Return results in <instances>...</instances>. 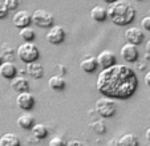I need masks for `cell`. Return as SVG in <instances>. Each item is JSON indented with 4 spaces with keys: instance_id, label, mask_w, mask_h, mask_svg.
<instances>
[{
    "instance_id": "6da1fadb",
    "label": "cell",
    "mask_w": 150,
    "mask_h": 146,
    "mask_svg": "<svg viewBox=\"0 0 150 146\" xmlns=\"http://www.w3.org/2000/svg\"><path fill=\"white\" fill-rule=\"evenodd\" d=\"M96 88L104 97L112 100H127L138 88V77L130 67L114 64L113 67L100 72Z\"/></svg>"
},
{
    "instance_id": "7a4b0ae2",
    "label": "cell",
    "mask_w": 150,
    "mask_h": 146,
    "mask_svg": "<svg viewBox=\"0 0 150 146\" xmlns=\"http://www.w3.org/2000/svg\"><path fill=\"white\" fill-rule=\"evenodd\" d=\"M108 19L120 27L129 26L136 17V8L127 0H117L106 8Z\"/></svg>"
},
{
    "instance_id": "3957f363",
    "label": "cell",
    "mask_w": 150,
    "mask_h": 146,
    "mask_svg": "<svg viewBox=\"0 0 150 146\" xmlns=\"http://www.w3.org/2000/svg\"><path fill=\"white\" fill-rule=\"evenodd\" d=\"M16 55L19 57L20 61L25 62V64H31L39 60L40 57V51L37 45H35L33 43H23L21 45H19V48L16 49Z\"/></svg>"
},
{
    "instance_id": "277c9868",
    "label": "cell",
    "mask_w": 150,
    "mask_h": 146,
    "mask_svg": "<svg viewBox=\"0 0 150 146\" xmlns=\"http://www.w3.org/2000/svg\"><path fill=\"white\" fill-rule=\"evenodd\" d=\"M94 109H96L97 114H98L100 117L109 118V117H113L114 116V113H116V110H117V105L112 99H108V97H104V96H102L101 99H98L96 101Z\"/></svg>"
},
{
    "instance_id": "5b68a950",
    "label": "cell",
    "mask_w": 150,
    "mask_h": 146,
    "mask_svg": "<svg viewBox=\"0 0 150 146\" xmlns=\"http://www.w3.org/2000/svg\"><path fill=\"white\" fill-rule=\"evenodd\" d=\"M32 23L39 28H51L54 26V17L47 9H36L32 13Z\"/></svg>"
},
{
    "instance_id": "8992f818",
    "label": "cell",
    "mask_w": 150,
    "mask_h": 146,
    "mask_svg": "<svg viewBox=\"0 0 150 146\" xmlns=\"http://www.w3.org/2000/svg\"><path fill=\"white\" fill-rule=\"evenodd\" d=\"M47 41L52 45H59L65 40V31L61 26H52L45 36Z\"/></svg>"
},
{
    "instance_id": "52a82bcc",
    "label": "cell",
    "mask_w": 150,
    "mask_h": 146,
    "mask_svg": "<svg viewBox=\"0 0 150 146\" xmlns=\"http://www.w3.org/2000/svg\"><path fill=\"white\" fill-rule=\"evenodd\" d=\"M120 55H121V57L125 60V61L130 62V64L136 62L137 60H138V57H139V52H138L137 45L130 44V43H126V44L122 45Z\"/></svg>"
},
{
    "instance_id": "ba28073f",
    "label": "cell",
    "mask_w": 150,
    "mask_h": 146,
    "mask_svg": "<svg viewBox=\"0 0 150 146\" xmlns=\"http://www.w3.org/2000/svg\"><path fill=\"white\" fill-rule=\"evenodd\" d=\"M16 104L17 106L21 110H32L35 108V104H36V100H35V96L29 92H23L19 93L16 97Z\"/></svg>"
},
{
    "instance_id": "9c48e42d",
    "label": "cell",
    "mask_w": 150,
    "mask_h": 146,
    "mask_svg": "<svg viewBox=\"0 0 150 146\" xmlns=\"http://www.w3.org/2000/svg\"><path fill=\"white\" fill-rule=\"evenodd\" d=\"M32 23V15L29 13L25 9H20L16 13L12 16V24H13L16 28H25L29 27V24Z\"/></svg>"
},
{
    "instance_id": "30bf717a",
    "label": "cell",
    "mask_w": 150,
    "mask_h": 146,
    "mask_svg": "<svg viewBox=\"0 0 150 146\" xmlns=\"http://www.w3.org/2000/svg\"><path fill=\"white\" fill-rule=\"evenodd\" d=\"M97 59V64H98V67H101L102 69H106V68H110L113 67L114 64H117L116 60V55H114V52L112 51H102L98 53V56L96 57Z\"/></svg>"
},
{
    "instance_id": "8fae6325",
    "label": "cell",
    "mask_w": 150,
    "mask_h": 146,
    "mask_svg": "<svg viewBox=\"0 0 150 146\" xmlns=\"http://www.w3.org/2000/svg\"><path fill=\"white\" fill-rule=\"evenodd\" d=\"M125 39L127 40V43L134 45H139L145 39V33L141 28L138 27H130L125 31Z\"/></svg>"
},
{
    "instance_id": "7c38bea8",
    "label": "cell",
    "mask_w": 150,
    "mask_h": 146,
    "mask_svg": "<svg viewBox=\"0 0 150 146\" xmlns=\"http://www.w3.org/2000/svg\"><path fill=\"white\" fill-rule=\"evenodd\" d=\"M17 67L15 65V62L12 61H3L1 65H0V76L3 79H7V80H12L13 77L17 76Z\"/></svg>"
},
{
    "instance_id": "4fadbf2b",
    "label": "cell",
    "mask_w": 150,
    "mask_h": 146,
    "mask_svg": "<svg viewBox=\"0 0 150 146\" xmlns=\"http://www.w3.org/2000/svg\"><path fill=\"white\" fill-rule=\"evenodd\" d=\"M98 64H97V59L92 55H86L81 59L80 61V68H81L82 72L85 73H93L94 70L97 69Z\"/></svg>"
},
{
    "instance_id": "5bb4252c",
    "label": "cell",
    "mask_w": 150,
    "mask_h": 146,
    "mask_svg": "<svg viewBox=\"0 0 150 146\" xmlns=\"http://www.w3.org/2000/svg\"><path fill=\"white\" fill-rule=\"evenodd\" d=\"M25 72L35 80H39V79H41V77H44V73H45L44 72V67L37 61L31 62V64H27Z\"/></svg>"
},
{
    "instance_id": "9a60e30c",
    "label": "cell",
    "mask_w": 150,
    "mask_h": 146,
    "mask_svg": "<svg viewBox=\"0 0 150 146\" xmlns=\"http://www.w3.org/2000/svg\"><path fill=\"white\" fill-rule=\"evenodd\" d=\"M11 88L17 93H23V92H28L29 84L23 76H16L11 80Z\"/></svg>"
},
{
    "instance_id": "2e32d148",
    "label": "cell",
    "mask_w": 150,
    "mask_h": 146,
    "mask_svg": "<svg viewBox=\"0 0 150 146\" xmlns=\"http://www.w3.org/2000/svg\"><path fill=\"white\" fill-rule=\"evenodd\" d=\"M36 124V121H35V117L29 113H24L21 114L19 118H17V126L20 129H24V130H29L32 129V126Z\"/></svg>"
},
{
    "instance_id": "e0dca14e",
    "label": "cell",
    "mask_w": 150,
    "mask_h": 146,
    "mask_svg": "<svg viewBox=\"0 0 150 146\" xmlns=\"http://www.w3.org/2000/svg\"><path fill=\"white\" fill-rule=\"evenodd\" d=\"M0 146H21V142L15 133H4L0 137Z\"/></svg>"
},
{
    "instance_id": "ac0fdd59",
    "label": "cell",
    "mask_w": 150,
    "mask_h": 146,
    "mask_svg": "<svg viewBox=\"0 0 150 146\" xmlns=\"http://www.w3.org/2000/svg\"><path fill=\"white\" fill-rule=\"evenodd\" d=\"M48 86L54 92H61V90H64L67 88V81L61 76L56 74V76H52L48 80Z\"/></svg>"
},
{
    "instance_id": "d6986e66",
    "label": "cell",
    "mask_w": 150,
    "mask_h": 146,
    "mask_svg": "<svg viewBox=\"0 0 150 146\" xmlns=\"http://www.w3.org/2000/svg\"><path fill=\"white\" fill-rule=\"evenodd\" d=\"M91 17L94 20V21L102 23L108 19V13H106V8L101 6H96L91 9Z\"/></svg>"
},
{
    "instance_id": "ffe728a7",
    "label": "cell",
    "mask_w": 150,
    "mask_h": 146,
    "mask_svg": "<svg viewBox=\"0 0 150 146\" xmlns=\"http://www.w3.org/2000/svg\"><path fill=\"white\" fill-rule=\"evenodd\" d=\"M138 145H139L138 137L136 134H132V133L124 134L118 140V146H138Z\"/></svg>"
},
{
    "instance_id": "44dd1931",
    "label": "cell",
    "mask_w": 150,
    "mask_h": 146,
    "mask_svg": "<svg viewBox=\"0 0 150 146\" xmlns=\"http://www.w3.org/2000/svg\"><path fill=\"white\" fill-rule=\"evenodd\" d=\"M32 135H33L36 140H44L48 135V129L42 124H35L32 126Z\"/></svg>"
},
{
    "instance_id": "7402d4cb",
    "label": "cell",
    "mask_w": 150,
    "mask_h": 146,
    "mask_svg": "<svg viewBox=\"0 0 150 146\" xmlns=\"http://www.w3.org/2000/svg\"><path fill=\"white\" fill-rule=\"evenodd\" d=\"M13 55H15V49L12 48V45L9 43H3L1 44V56L4 57V60H7V61L13 60Z\"/></svg>"
},
{
    "instance_id": "603a6c76",
    "label": "cell",
    "mask_w": 150,
    "mask_h": 146,
    "mask_svg": "<svg viewBox=\"0 0 150 146\" xmlns=\"http://www.w3.org/2000/svg\"><path fill=\"white\" fill-rule=\"evenodd\" d=\"M19 35H20V37H23L27 43H33L35 39H36V33H35V31L32 28H29V27L21 28L20 32H19Z\"/></svg>"
},
{
    "instance_id": "cb8c5ba5",
    "label": "cell",
    "mask_w": 150,
    "mask_h": 146,
    "mask_svg": "<svg viewBox=\"0 0 150 146\" xmlns=\"http://www.w3.org/2000/svg\"><path fill=\"white\" fill-rule=\"evenodd\" d=\"M91 129L93 130L94 133H97V134H105V132H106V125H105V122L102 120H97V121H93L91 124Z\"/></svg>"
},
{
    "instance_id": "d4e9b609",
    "label": "cell",
    "mask_w": 150,
    "mask_h": 146,
    "mask_svg": "<svg viewBox=\"0 0 150 146\" xmlns=\"http://www.w3.org/2000/svg\"><path fill=\"white\" fill-rule=\"evenodd\" d=\"M4 6H6V8L9 11H15V9H17V7H19V0H4L3 1Z\"/></svg>"
},
{
    "instance_id": "484cf974",
    "label": "cell",
    "mask_w": 150,
    "mask_h": 146,
    "mask_svg": "<svg viewBox=\"0 0 150 146\" xmlns=\"http://www.w3.org/2000/svg\"><path fill=\"white\" fill-rule=\"evenodd\" d=\"M49 146H67V142L61 137H53L49 141Z\"/></svg>"
},
{
    "instance_id": "4316f807",
    "label": "cell",
    "mask_w": 150,
    "mask_h": 146,
    "mask_svg": "<svg viewBox=\"0 0 150 146\" xmlns=\"http://www.w3.org/2000/svg\"><path fill=\"white\" fill-rule=\"evenodd\" d=\"M141 27L145 29V31H149L150 32V16H145L144 19L141 20Z\"/></svg>"
},
{
    "instance_id": "83f0119b",
    "label": "cell",
    "mask_w": 150,
    "mask_h": 146,
    "mask_svg": "<svg viewBox=\"0 0 150 146\" xmlns=\"http://www.w3.org/2000/svg\"><path fill=\"white\" fill-rule=\"evenodd\" d=\"M7 15H8V9L6 8L3 1H0V20L1 19H6Z\"/></svg>"
},
{
    "instance_id": "f1b7e54d",
    "label": "cell",
    "mask_w": 150,
    "mask_h": 146,
    "mask_svg": "<svg viewBox=\"0 0 150 146\" xmlns=\"http://www.w3.org/2000/svg\"><path fill=\"white\" fill-rule=\"evenodd\" d=\"M67 146H85L81 141H77V140H72L69 142H67Z\"/></svg>"
},
{
    "instance_id": "f546056e",
    "label": "cell",
    "mask_w": 150,
    "mask_h": 146,
    "mask_svg": "<svg viewBox=\"0 0 150 146\" xmlns=\"http://www.w3.org/2000/svg\"><path fill=\"white\" fill-rule=\"evenodd\" d=\"M145 84L150 88V70L149 72H146V74H145Z\"/></svg>"
},
{
    "instance_id": "4dcf8cb0",
    "label": "cell",
    "mask_w": 150,
    "mask_h": 146,
    "mask_svg": "<svg viewBox=\"0 0 150 146\" xmlns=\"http://www.w3.org/2000/svg\"><path fill=\"white\" fill-rule=\"evenodd\" d=\"M108 146H118V140H117V138L110 140V141H109V145Z\"/></svg>"
},
{
    "instance_id": "1f68e13d",
    "label": "cell",
    "mask_w": 150,
    "mask_h": 146,
    "mask_svg": "<svg viewBox=\"0 0 150 146\" xmlns=\"http://www.w3.org/2000/svg\"><path fill=\"white\" fill-rule=\"evenodd\" d=\"M145 49H146V53L150 55V39L146 41V44H145Z\"/></svg>"
},
{
    "instance_id": "d6a6232c",
    "label": "cell",
    "mask_w": 150,
    "mask_h": 146,
    "mask_svg": "<svg viewBox=\"0 0 150 146\" xmlns=\"http://www.w3.org/2000/svg\"><path fill=\"white\" fill-rule=\"evenodd\" d=\"M145 137H146V140L150 142V128L146 129V132H145Z\"/></svg>"
},
{
    "instance_id": "836d02e7",
    "label": "cell",
    "mask_w": 150,
    "mask_h": 146,
    "mask_svg": "<svg viewBox=\"0 0 150 146\" xmlns=\"http://www.w3.org/2000/svg\"><path fill=\"white\" fill-rule=\"evenodd\" d=\"M102 1H105V3H108V4H112V3H114V1H117V0H102Z\"/></svg>"
},
{
    "instance_id": "e575fe53",
    "label": "cell",
    "mask_w": 150,
    "mask_h": 146,
    "mask_svg": "<svg viewBox=\"0 0 150 146\" xmlns=\"http://www.w3.org/2000/svg\"><path fill=\"white\" fill-rule=\"evenodd\" d=\"M3 61H4V57L1 56V53H0V65H1V62H3Z\"/></svg>"
},
{
    "instance_id": "d590c367",
    "label": "cell",
    "mask_w": 150,
    "mask_h": 146,
    "mask_svg": "<svg viewBox=\"0 0 150 146\" xmlns=\"http://www.w3.org/2000/svg\"><path fill=\"white\" fill-rule=\"evenodd\" d=\"M149 16H150V7H149Z\"/></svg>"
},
{
    "instance_id": "8d00e7d4",
    "label": "cell",
    "mask_w": 150,
    "mask_h": 146,
    "mask_svg": "<svg viewBox=\"0 0 150 146\" xmlns=\"http://www.w3.org/2000/svg\"><path fill=\"white\" fill-rule=\"evenodd\" d=\"M149 117H150V116H149Z\"/></svg>"
}]
</instances>
